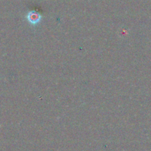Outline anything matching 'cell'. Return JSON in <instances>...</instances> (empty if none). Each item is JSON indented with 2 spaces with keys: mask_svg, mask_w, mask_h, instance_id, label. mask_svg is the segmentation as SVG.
<instances>
[{
  "mask_svg": "<svg viewBox=\"0 0 151 151\" xmlns=\"http://www.w3.org/2000/svg\"><path fill=\"white\" fill-rule=\"evenodd\" d=\"M26 19L30 24L36 25L41 22L42 16L38 12L32 10V11L28 12L26 16Z\"/></svg>",
  "mask_w": 151,
  "mask_h": 151,
  "instance_id": "cell-1",
  "label": "cell"
}]
</instances>
